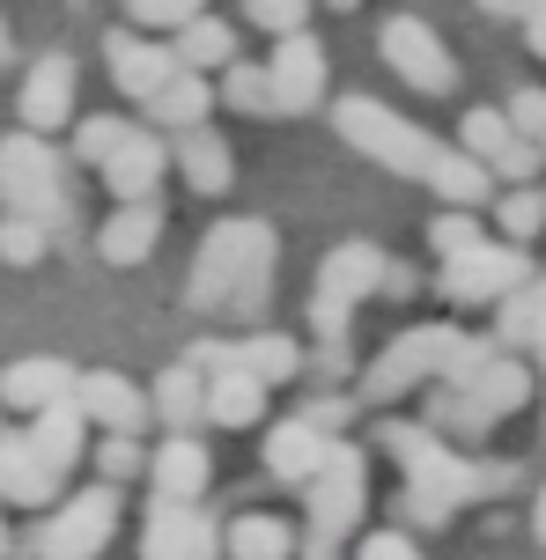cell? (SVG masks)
<instances>
[{
  "label": "cell",
  "mask_w": 546,
  "mask_h": 560,
  "mask_svg": "<svg viewBox=\"0 0 546 560\" xmlns=\"http://www.w3.org/2000/svg\"><path fill=\"white\" fill-rule=\"evenodd\" d=\"M8 52H15V45H8V23H0V67H8Z\"/></svg>",
  "instance_id": "53"
},
{
  "label": "cell",
  "mask_w": 546,
  "mask_h": 560,
  "mask_svg": "<svg viewBox=\"0 0 546 560\" xmlns=\"http://www.w3.org/2000/svg\"><path fill=\"white\" fill-rule=\"evenodd\" d=\"M163 170H171V140L155 133V126H133L112 148V163H104V192L112 199H155Z\"/></svg>",
  "instance_id": "20"
},
{
  "label": "cell",
  "mask_w": 546,
  "mask_h": 560,
  "mask_svg": "<svg viewBox=\"0 0 546 560\" xmlns=\"http://www.w3.org/2000/svg\"><path fill=\"white\" fill-rule=\"evenodd\" d=\"M244 23L266 30V37H288V30L311 23V0H244Z\"/></svg>",
  "instance_id": "41"
},
{
  "label": "cell",
  "mask_w": 546,
  "mask_h": 560,
  "mask_svg": "<svg viewBox=\"0 0 546 560\" xmlns=\"http://www.w3.org/2000/svg\"><path fill=\"white\" fill-rule=\"evenodd\" d=\"M532 538L546 546V479H539V502H532Z\"/></svg>",
  "instance_id": "51"
},
{
  "label": "cell",
  "mask_w": 546,
  "mask_h": 560,
  "mask_svg": "<svg viewBox=\"0 0 546 560\" xmlns=\"http://www.w3.org/2000/svg\"><path fill=\"white\" fill-rule=\"evenodd\" d=\"M495 354H502V339H480V332H465L458 347H451V362H443V376H435V384H473V376H480V369H488Z\"/></svg>",
  "instance_id": "42"
},
{
  "label": "cell",
  "mask_w": 546,
  "mask_h": 560,
  "mask_svg": "<svg viewBox=\"0 0 546 560\" xmlns=\"http://www.w3.org/2000/svg\"><path fill=\"white\" fill-rule=\"evenodd\" d=\"M74 376H82V369L59 362V354H23V362L0 369V398H8V413H37V406H53V398L74 392Z\"/></svg>",
  "instance_id": "26"
},
{
  "label": "cell",
  "mask_w": 546,
  "mask_h": 560,
  "mask_svg": "<svg viewBox=\"0 0 546 560\" xmlns=\"http://www.w3.org/2000/svg\"><path fill=\"white\" fill-rule=\"evenodd\" d=\"M214 104H222V89L207 82L200 67H177V74L155 89V96H148L141 112H148V126H171V133H177V126H200Z\"/></svg>",
  "instance_id": "27"
},
{
  "label": "cell",
  "mask_w": 546,
  "mask_h": 560,
  "mask_svg": "<svg viewBox=\"0 0 546 560\" xmlns=\"http://www.w3.org/2000/svg\"><path fill=\"white\" fill-rule=\"evenodd\" d=\"M252 244H259V214H230V222L207 229L200 258L185 273V310L230 317V295H236V280H244V266H252Z\"/></svg>",
  "instance_id": "7"
},
{
  "label": "cell",
  "mask_w": 546,
  "mask_h": 560,
  "mask_svg": "<svg viewBox=\"0 0 546 560\" xmlns=\"http://www.w3.org/2000/svg\"><path fill=\"white\" fill-rule=\"evenodd\" d=\"M171 45H177L185 67H200V74H207V67H230V59H236V30L222 23V15H207V8H200L193 23L171 30Z\"/></svg>",
  "instance_id": "34"
},
{
  "label": "cell",
  "mask_w": 546,
  "mask_h": 560,
  "mask_svg": "<svg viewBox=\"0 0 546 560\" xmlns=\"http://www.w3.org/2000/svg\"><path fill=\"white\" fill-rule=\"evenodd\" d=\"M414 288H421V273H414V266H399V258H392V266H384V295H392V303H399V295H414Z\"/></svg>",
  "instance_id": "48"
},
{
  "label": "cell",
  "mask_w": 546,
  "mask_h": 560,
  "mask_svg": "<svg viewBox=\"0 0 546 560\" xmlns=\"http://www.w3.org/2000/svg\"><path fill=\"white\" fill-rule=\"evenodd\" d=\"M495 229L510 236V244H532L546 229V192L539 185H510V192H495Z\"/></svg>",
  "instance_id": "36"
},
{
  "label": "cell",
  "mask_w": 546,
  "mask_h": 560,
  "mask_svg": "<svg viewBox=\"0 0 546 560\" xmlns=\"http://www.w3.org/2000/svg\"><path fill=\"white\" fill-rule=\"evenodd\" d=\"M96 479H112V487L148 479V450H141L133 428H104V443H96Z\"/></svg>",
  "instance_id": "37"
},
{
  "label": "cell",
  "mask_w": 546,
  "mask_h": 560,
  "mask_svg": "<svg viewBox=\"0 0 546 560\" xmlns=\"http://www.w3.org/2000/svg\"><path fill=\"white\" fill-rule=\"evenodd\" d=\"M333 443H340V435H333V428H317L311 413L274 420V428H266V479H274V487H295V494H303V487H311V479L325 472Z\"/></svg>",
  "instance_id": "13"
},
{
  "label": "cell",
  "mask_w": 546,
  "mask_h": 560,
  "mask_svg": "<svg viewBox=\"0 0 546 560\" xmlns=\"http://www.w3.org/2000/svg\"><path fill=\"white\" fill-rule=\"evenodd\" d=\"M141 553L148 560H207V553H222V524L200 502L155 494V509H148V524H141Z\"/></svg>",
  "instance_id": "12"
},
{
  "label": "cell",
  "mask_w": 546,
  "mask_h": 560,
  "mask_svg": "<svg viewBox=\"0 0 546 560\" xmlns=\"http://www.w3.org/2000/svg\"><path fill=\"white\" fill-rule=\"evenodd\" d=\"M532 362H539V369H546V325H539V339H532Z\"/></svg>",
  "instance_id": "52"
},
{
  "label": "cell",
  "mask_w": 546,
  "mask_h": 560,
  "mask_svg": "<svg viewBox=\"0 0 546 560\" xmlns=\"http://www.w3.org/2000/svg\"><path fill=\"white\" fill-rule=\"evenodd\" d=\"M185 362H200L207 376H214V369H230V362H244V354H236V339H193V347H185Z\"/></svg>",
  "instance_id": "47"
},
{
  "label": "cell",
  "mask_w": 546,
  "mask_h": 560,
  "mask_svg": "<svg viewBox=\"0 0 546 560\" xmlns=\"http://www.w3.org/2000/svg\"><path fill=\"white\" fill-rule=\"evenodd\" d=\"M539 273L532 266V252L524 244H473V252H458V258H443V273H435V295L451 310H480V303H502L510 288H524V280Z\"/></svg>",
  "instance_id": "9"
},
{
  "label": "cell",
  "mask_w": 546,
  "mask_h": 560,
  "mask_svg": "<svg viewBox=\"0 0 546 560\" xmlns=\"http://www.w3.org/2000/svg\"><path fill=\"white\" fill-rule=\"evenodd\" d=\"M0 553H8V524H0Z\"/></svg>",
  "instance_id": "55"
},
{
  "label": "cell",
  "mask_w": 546,
  "mask_h": 560,
  "mask_svg": "<svg viewBox=\"0 0 546 560\" xmlns=\"http://www.w3.org/2000/svg\"><path fill=\"white\" fill-rule=\"evenodd\" d=\"M384 266H392V258H384V244H370V236L333 244L325 266H317V280H311V332L317 339H347L355 310L384 295Z\"/></svg>",
  "instance_id": "3"
},
{
  "label": "cell",
  "mask_w": 546,
  "mask_h": 560,
  "mask_svg": "<svg viewBox=\"0 0 546 560\" xmlns=\"http://www.w3.org/2000/svg\"><path fill=\"white\" fill-rule=\"evenodd\" d=\"M171 163L185 170V192H200V199H222L236 185V148L222 133H214V126H177L171 133Z\"/></svg>",
  "instance_id": "17"
},
{
  "label": "cell",
  "mask_w": 546,
  "mask_h": 560,
  "mask_svg": "<svg viewBox=\"0 0 546 560\" xmlns=\"http://www.w3.org/2000/svg\"><path fill=\"white\" fill-rule=\"evenodd\" d=\"M207 479H214V457H207L200 428H163V443L148 450V487L171 502H200Z\"/></svg>",
  "instance_id": "16"
},
{
  "label": "cell",
  "mask_w": 546,
  "mask_h": 560,
  "mask_svg": "<svg viewBox=\"0 0 546 560\" xmlns=\"http://www.w3.org/2000/svg\"><path fill=\"white\" fill-rule=\"evenodd\" d=\"M325 8H340V15H355V8H362V0H325Z\"/></svg>",
  "instance_id": "54"
},
{
  "label": "cell",
  "mask_w": 546,
  "mask_h": 560,
  "mask_svg": "<svg viewBox=\"0 0 546 560\" xmlns=\"http://www.w3.org/2000/svg\"><path fill=\"white\" fill-rule=\"evenodd\" d=\"M333 126H340V140L355 155L399 170V177H429V163L443 155V140H429L414 118H399L392 104H376V96H340L333 104Z\"/></svg>",
  "instance_id": "5"
},
{
  "label": "cell",
  "mask_w": 546,
  "mask_h": 560,
  "mask_svg": "<svg viewBox=\"0 0 546 560\" xmlns=\"http://www.w3.org/2000/svg\"><path fill=\"white\" fill-rule=\"evenodd\" d=\"M429 428H443V435H451V443H488L495 428H502V413H495L488 398L480 392H465V384H443V392L429 398Z\"/></svg>",
  "instance_id": "29"
},
{
  "label": "cell",
  "mask_w": 546,
  "mask_h": 560,
  "mask_svg": "<svg viewBox=\"0 0 546 560\" xmlns=\"http://www.w3.org/2000/svg\"><path fill=\"white\" fill-rule=\"evenodd\" d=\"M274 89H281V118H303L325 104V45H317L311 30H288L274 37Z\"/></svg>",
  "instance_id": "15"
},
{
  "label": "cell",
  "mask_w": 546,
  "mask_h": 560,
  "mask_svg": "<svg viewBox=\"0 0 546 560\" xmlns=\"http://www.w3.org/2000/svg\"><path fill=\"white\" fill-rule=\"evenodd\" d=\"M45 252H53V229L37 222V214H23V207H8L0 214V258L8 266H37Z\"/></svg>",
  "instance_id": "38"
},
{
  "label": "cell",
  "mask_w": 546,
  "mask_h": 560,
  "mask_svg": "<svg viewBox=\"0 0 546 560\" xmlns=\"http://www.w3.org/2000/svg\"><path fill=\"white\" fill-rule=\"evenodd\" d=\"M0 192H8V207H23V214H37V222L53 229H74V199H67V163H59L53 133H37V126H23V133L0 140Z\"/></svg>",
  "instance_id": "4"
},
{
  "label": "cell",
  "mask_w": 546,
  "mask_h": 560,
  "mask_svg": "<svg viewBox=\"0 0 546 560\" xmlns=\"http://www.w3.org/2000/svg\"><path fill=\"white\" fill-rule=\"evenodd\" d=\"M429 244H435V258H458V252H473V244H488L480 207H443V214L429 222Z\"/></svg>",
  "instance_id": "39"
},
{
  "label": "cell",
  "mask_w": 546,
  "mask_h": 560,
  "mask_svg": "<svg viewBox=\"0 0 546 560\" xmlns=\"http://www.w3.org/2000/svg\"><path fill=\"white\" fill-rule=\"evenodd\" d=\"M362 509H370V457L355 443H333L325 472L303 487V553L311 560L340 553L347 538L362 532Z\"/></svg>",
  "instance_id": "2"
},
{
  "label": "cell",
  "mask_w": 546,
  "mask_h": 560,
  "mask_svg": "<svg viewBox=\"0 0 546 560\" xmlns=\"http://www.w3.org/2000/svg\"><path fill=\"white\" fill-rule=\"evenodd\" d=\"M295 413H311V420H317V428H333V435H340L347 420L362 413V398L347 392V384H325V392H317V398H303V406H295Z\"/></svg>",
  "instance_id": "43"
},
{
  "label": "cell",
  "mask_w": 546,
  "mask_h": 560,
  "mask_svg": "<svg viewBox=\"0 0 546 560\" xmlns=\"http://www.w3.org/2000/svg\"><path fill=\"white\" fill-rule=\"evenodd\" d=\"M0 207H8V192H0Z\"/></svg>",
  "instance_id": "58"
},
{
  "label": "cell",
  "mask_w": 546,
  "mask_h": 560,
  "mask_svg": "<svg viewBox=\"0 0 546 560\" xmlns=\"http://www.w3.org/2000/svg\"><path fill=\"white\" fill-rule=\"evenodd\" d=\"M163 244V207L155 199H118V214L96 229V258L104 266H141Z\"/></svg>",
  "instance_id": "23"
},
{
  "label": "cell",
  "mask_w": 546,
  "mask_h": 560,
  "mask_svg": "<svg viewBox=\"0 0 546 560\" xmlns=\"http://www.w3.org/2000/svg\"><path fill=\"white\" fill-rule=\"evenodd\" d=\"M524 45L546 59V8H532V15H524Z\"/></svg>",
  "instance_id": "49"
},
{
  "label": "cell",
  "mask_w": 546,
  "mask_h": 560,
  "mask_svg": "<svg viewBox=\"0 0 546 560\" xmlns=\"http://www.w3.org/2000/svg\"><path fill=\"white\" fill-rule=\"evenodd\" d=\"M89 428H96V420L82 413V398L67 392V398H53V406H37V413H30V443H37V457L67 479L74 465H82V450H89Z\"/></svg>",
  "instance_id": "22"
},
{
  "label": "cell",
  "mask_w": 546,
  "mask_h": 560,
  "mask_svg": "<svg viewBox=\"0 0 546 560\" xmlns=\"http://www.w3.org/2000/svg\"><path fill=\"white\" fill-rule=\"evenodd\" d=\"M104 67H112V82L126 89L133 104H148L185 59H177V45H155V37H141V23H133V30H112V37H104Z\"/></svg>",
  "instance_id": "14"
},
{
  "label": "cell",
  "mask_w": 546,
  "mask_h": 560,
  "mask_svg": "<svg viewBox=\"0 0 546 560\" xmlns=\"http://www.w3.org/2000/svg\"><path fill=\"white\" fill-rule=\"evenodd\" d=\"M458 148H473L480 163L502 177V185H532L546 163V148L532 133H518V118L510 112H488V104H473V112L458 118Z\"/></svg>",
  "instance_id": "11"
},
{
  "label": "cell",
  "mask_w": 546,
  "mask_h": 560,
  "mask_svg": "<svg viewBox=\"0 0 546 560\" xmlns=\"http://www.w3.org/2000/svg\"><path fill=\"white\" fill-rule=\"evenodd\" d=\"M222 104L244 118H281V89H274V67H244V59H230L222 67Z\"/></svg>",
  "instance_id": "35"
},
{
  "label": "cell",
  "mask_w": 546,
  "mask_h": 560,
  "mask_svg": "<svg viewBox=\"0 0 546 560\" xmlns=\"http://www.w3.org/2000/svg\"><path fill=\"white\" fill-rule=\"evenodd\" d=\"M539 148H546V133H539Z\"/></svg>",
  "instance_id": "59"
},
{
  "label": "cell",
  "mask_w": 546,
  "mask_h": 560,
  "mask_svg": "<svg viewBox=\"0 0 546 560\" xmlns=\"http://www.w3.org/2000/svg\"><path fill=\"white\" fill-rule=\"evenodd\" d=\"M74 59L67 52H45L37 67L23 74V96H15V112H23V126H37V133H59L67 118H74Z\"/></svg>",
  "instance_id": "21"
},
{
  "label": "cell",
  "mask_w": 546,
  "mask_h": 560,
  "mask_svg": "<svg viewBox=\"0 0 546 560\" xmlns=\"http://www.w3.org/2000/svg\"><path fill=\"white\" fill-rule=\"evenodd\" d=\"M421 185H429L443 207H480V214H488V207H495V185H502V177H495V170L480 163L473 148L443 140V155L429 163V177H421Z\"/></svg>",
  "instance_id": "24"
},
{
  "label": "cell",
  "mask_w": 546,
  "mask_h": 560,
  "mask_svg": "<svg viewBox=\"0 0 546 560\" xmlns=\"http://www.w3.org/2000/svg\"><path fill=\"white\" fill-rule=\"evenodd\" d=\"M236 354L259 369L266 384H295L303 369H311V354H303V339H288V332H266V325H252V332L236 339Z\"/></svg>",
  "instance_id": "33"
},
{
  "label": "cell",
  "mask_w": 546,
  "mask_h": 560,
  "mask_svg": "<svg viewBox=\"0 0 546 560\" xmlns=\"http://www.w3.org/2000/svg\"><path fill=\"white\" fill-rule=\"evenodd\" d=\"M376 443L406 465V516H414L421 532L451 524V516L473 509V502L518 494V479H524V465H510V457H465V443H451L429 420H384Z\"/></svg>",
  "instance_id": "1"
},
{
  "label": "cell",
  "mask_w": 546,
  "mask_h": 560,
  "mask_svg": "<svg viewBox=\"0 0 546 560\" xmlns=\"http://www.w3.org/2000/svg\"><path fill=\"white\" fill-rule=\"evenodd\" d=\"M112 538H118V487H112V479H96V487H82V494H67V502L30 532V553L89 560V553H104Z\"/></svg>",
  "instance_id": "8"
},
{
  "label": "cell",
  "mask_w": 546,
  "mask_h": 560,
  "mask_svg": "<svg viewBox=\"0 0 546 560\" xmlns=\"http://www.w3.org/2000/svg\"><path fill=\"white\" fill-rule=\"evenodd\" d=\"M539 325H546V273H532L524 288H510V295L495 303V339H502V347H518V354H532Z\"/></svg>",
  "instance_id": "32"
},
{
  "label": "cell",
  "mask_w": 546,
  "mask_h": 560,
  "mask_svg": "<svg viewBox=\"0 0 546 560\" xmlns=\"http://www.w3.org/2000/svg\"><path fill=\"white\" fill-rule=\"evenodd\" d=\"M274 266H281V236H274V222H259V244H252V266H244V280H236V295H230V317L259 325L266 310H274Z\"/></svg>",
  "instance_id": "30"
},
{
  "label": "cell",
  "mask_w": 546,
  "mask_h": 560,
  "mask_svg": "<svg viewBox=\"0 0 546 560\" xmlns=\"http://www.w3.org/2000/svg\"><path fill=\"white\" fill-rule=\"evenodd\" d=\"M222 553H236V560H288V553H303V538H295L288 516H236V524H222Z\"/></svg>",
  "instance_id": "31"
},
{
  "label": "cell",
  "mask_w": 546,
  "mask_h": 560,
  "mask_svg": "<svg viewBox=\"0 0 546 560\" xmlns=\"http://www.w3.org/2000/svg\"><path fill=\"white\" fill-rule=\"evenodd\" d=\"M155 428H207V369L177 354L155 376Z\"/></svg>",
  "instance_id": "28"
},
{
  "label": "cell",
  "mask_w": 546,
  "mask_h": 560,
  "mask_svg": "<svg viewBox=\"0 0 546 560\" xmlns=\"http://www.w3.org/2000/svg\"><path fill=\"white\" fill-rule=\"evenodd\" d=\"M510 118H518V133L539 140L546 133V89H518V96H510Z\"/></svg>",
  "instance_id": "46"
},
{
  "label": "cell",
  "mask_w": 546,
  "mask_h": 560,
  "mask_svg": "<svg viewBox=\"0 0 546 560\" xmlns=\"http://www.w3.org/2000/svg\"><path fill=\"white\" fill-rule=\"evenodd\" d=\"M126 133H133V126H126V118H112V112L82 118V126H74V163L104 170V163H112V148H118V140H126Z\"/></svg>",
  "instance_id": "40"
},
{
  "label": "cell",
  "mask_w": 546,
  "mask_h": 560,
  "mask_svg": "<svg viewBox=\"0 0 546 560\" xmlns=\"http://www.w3.org/2000/svg\"><path fill=\"white\" fill-rule=\"evenodd\" d=\"M458 339H465V325H406V332L355 376V398H362V406H399L406 392H421L429 376H443V362H451Z\"/></svg>",
  "instance_id": "6"
},
{
  "label": "cell",
  "mask_w": 546,
  "mask_h": 560,
  "mask_svg": "<svg viewBox=\"0 0 546 560\" xmlns=\"http://www.w3.org/2000/svg\"><path fill=\"white\" fill-rule=\"evenodd\" d=\"M376 52H384V67H392L406 89H421V96H458V59H451V45H443L421 15H392L384 37H376Z\"/></svg>",
  "instance_id": "10"
},
{
  "label": "cell",
  "mask_w": 546,
  "mask_h": 560,
  "mask_svg": "<svg viewBox=\"0 0 546 560\" xmlns=\"http://www.w3.org/2000/svg\"><path fill=\"white\" fill-rule=\"evenodd\" d=\"M207 0H126V23H141V30H177V23H193Z\"/></svg>",
  "instance_id": "44"
},
{
  "label": "cell",
  "mask_w": 546,
  "mask_h": 560,
  "mask_svg": "<svg viewBox=\"0 0 546 560\" xmlns=\"http://www.w3.org/2000/svg\"><path fill=\"white\" fill-rule=\"evenodd\" d=\"M0 413H8V398H0Z\"/></svg>",
  "instance_id": "57"
},
{
  "label": "cell",
  "mask_w": 546,
  "mask_h": 560,
  "mask_svg": "<svg viewBox=\"0 0 546 560\" xmlns=\"http://www.w3.org/2000/svg\"><path fill=\"white\" fill-rule=\"evenodd\" d=\"M74 398H82V413L96 428H133L141 435L148 420H155V392H141L133 376H118V369H82L74 376Z\"/></svg>",
  "instance_id": "18"
},
{
  "label": "cell",
  "mask_w": 546,
  "mask_h": 560,
  "mask_svg": "<svg viewBox=\"0 0 546 560\" xmlns=\"http://www.w3.org/2000/svg\"><path fill=\"white\" fill-rule=\"evenodd\" d=\"M362 560H421V538L414 532H370L362 538Z\"/></svg>",
  "instance_id": "45"
},
{
  "label": "cell",
  "mask_w": 546,
  "mask_h": 560,
  "mask_svg": "<svg viewBox=\"0 0 546 560\" xmlns=\"http://www.w3.org/2000/svg\"><path fill=\"white\" fill-rule=\"evenodd\" d=\"M59 487H67V479L37 457L30 428H15V435L0 428V502H8V509H53Z\"/></svg>",
  "instance_id": "19"
},
{
  "label": "cell",
  "mask_w": 546,
  "mask_h": 560,
  "mask_svg": "<svg viewBox=\"0 0 546 560\" xmlns=\"http://www.w3.org/2000/svg\"><path fill=\"white\" fill-rule=\"evenodd\" d=\"M473 8H480V15H524L532 0H473Z\"/></svg>",
  "instance_id": "50"
},
{
  "label": "cell",
  "mask_w": 546,
  "mask_h": 560,
  "mask_svg": "<svg viewBox=\"0 0 546 560\" xmlns=\"http://www.w3.org/2000/svg\"><path fill=\"white\" fill-rule=\"evenodd\" d=\"M266 398H274V384H266L252 362H230V369L207 376V420H214V428H259Z\"/></svg>",
  "instance_id": "25"
},
{
  "label": "cell",
  "mask_w": 546,
  "mask_h": 560,
  "mask_svg": "<svg viewBox=\"0 0 546 560\" xmlns=\"http://www.w3.org/2000/svg\"><path fill=\"white\" fill-rule=\"evenodd\" d=\"M532 8H546V0H532ZM532 8H524V15H532Z\"/></svg>",
  "instance_id": "56"
}]
</instances>
